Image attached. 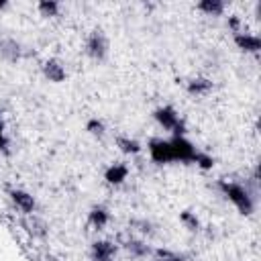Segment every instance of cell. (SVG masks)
<instances>
[{
	"mask_svg": "<svg viewBox=\"0 0 261 261\" xmlns=\"http://www.w3.org/2000/svg\"><path fill=\"white\" fill-rule=\"evenodd\" d=\"M218 188L222 190V194L226 196V200H230L241 214H253L255 210V202H253V196L249 194L247 188H243L241 184H234V181H226V179H220L218 181Z\"/></svg>",
	"mask_w": 261,
	"mask_h": 261,
	"instance_id": "6da1fadb",
	"label": "cell"
},
{
	"mask_svg": "<svg viewBox=\"0 0 261 261\" xmlns=\"http://www.w3.org/2000/svg\"><path fill=\"white\" fill-rule=\"evenodd\" d=\"M153 118L165 128V130H171L173 137L177 135H184L186 126H184V120L179 118V114L175 112L173 106H159L155 112H153Z\"/></svg>",
	"mask_w": 261,
	"mask_h": 261,
	"instance_id": "7a4b0ae2",
	"label": "cell"
},
{
	"mask_svg": "<svg viewBox=\"0 0 261 261\" xmlns=\"http://www.w3.org/2000/svg\"><path fill=\"white\" fill-rule=\"evenodd\" d=\"M169 145H171V157H173V161H181V163H192L194 161V155H196L198 149L184 135H177V137L169 139Z\"/></svg>",
	"mask_w": 261,
	"mask_h": 261,
	"instance_id": "3957f363",
	"label": "cell"
},
{
	"mask_svg": "<svg viewBox=\"0 0 261 261\" xmlns=\"http://www.w3.org/2000/svg\"><path fill=\"white\" fill-rule=\"evenodd\" d=\"M86 53L92 59H104L106 57V53H108V41H106V37L100 31L90 33V37L86 41Z\"/></svg>",
	"mask_w": 261,
	"mask_h": 261,
	"instance_id": "277c9868",
	"label": "cell"
},
{
	"mask_svg": "<svg viewBox=\"0 0 261 261\" xmlns=\"http://www.w3.org/2000/svg\"><path fill=\"white\" fill-rule=\"evenodd\" d=\"M147 149H149V155H151V159L155 163H169V161H173V157H171V145L165 139H153V141H149Z\"/></svg>",
	"mask_w": 261,
	"mask_h": 261,
	"instance_id": "5b68a950",
	"label": "cell"
},
{
	"mask_svg": "<svg viewBox=\"0 0 261 261\" xmlns=\"http://www.w3.org/2000/svg\"><path fill=\"white\" fill-rule=\"evenodd\" d=\"M10 200H12V204L18 208V210H22V212H27V214H33L35 210H37V202H35V198L29 194V192H24V190H10Z\"/></svg>",
	"mask_w": 261,
	"mask_h": 261,
	"instance_id": "8992f818",
	"label": "cell"
},
{
	"mask_svg": "<svg viewBox=\"0 0 261 261\" xmlns=\"http://www.w3.org/2000/svg\"><path fill=\"white\" fill-rule=\"evenodd\" d=\"M43 73H45V77H47L49 82H55V84L63 82L65 75H67L65 67H63V63H61L59 59H47V61L43 63Z\"/></svg>",
	"mask_w": 261,
	"mask_h": 261,
	"instance_id": "52a82bcc",
	"label": "cell"
},
{
	"mask_svg": "<svg viewBox=\"0 0 261 261\" xmlns=\"http://www.w3.org/2000/svg\"><path fill=\"white\" fill-rule=\"evenodd\" d=\"M234 43L245 53H259V49H261L259 37L257 35H251V33H237L234 35Z\"/></svg>",
	"mask_w": 261,
	"mask_h": 261,
	"instance_id": "ba28073f",
	"label": "cell"
},
{
	"mask_svg": "<svg viewBox=\"0 0 261 261\" xmlns=\"http://www.w3.org/2000/svg\"><path fill=\"white\" fill-rule=\"evenodd\" d=\"M126 177H128V165H124V163H112V165L104 171V179H106L110 186H120Z\"/></svg>",
	"mask_w": 261,
	"mask_h": 261,
	"instance_id": "9c48e42d",
	"label": "cell"
},
{
	"mask_svg": "<svg viewBox=\"0 0 261 261\" xmlns=\"http://www.w3.org/2000/svg\"><path fill=\"white\" fill-rule=\"evenodd\" d=\"M116 253V247L110 241H96L92 245V259L94 261H110Z\"/></svg>",
	"mask_w": 261,
	"mask_h": 261,
	"instance_id": "30bf717a",
	"label": "cell"
},
{
	"mask_svg": "<svg viewBox=\"0 0 261 261\" xmlns=\"http://www.w3.org/2000/svg\"><path fill=\"white\" fill-rule=\"evenodd\" d=\"M108 218H110V214H108V210H106L104 206H94V208L90 210V214H88L90 224H92L94 228H98V230L108 224Z\"/></svg>",
	"mask_w": 261,
	"mask_h": 261,
	"instance_id": "8fae6325",
	"label": "cell"
},
{
	"mask_svg": "<svg viewBox=\"0 0 261 261\" xmlns=\"http://www.w3.org/2000/svg\"><path fill=\"white\" fill-rule=\"evenodd\" d=\"M0 53L2 57H6L8 61H16L20 57V45L14 39H6L0 43Z\"/></svg>",
	"mask_w": 261,
	"mask_h": 261,
	"instance_id": "7c38bea8",
	"label": "cell"
},
{
	"mask_svg": "<svg viewBox=\"0 0 261 261\" xmlns=\"http://www.w3.org/2000/svg\"><path fill=\"white\" fill-rule=\"evenodd\" d=\"M210 90H212V82L206 80V77H196V80L188 82V92H190L192 96H204V94H208Z\"/></svg>",
	"mask_w": 261,
	"mask_h": 261,
	"instance_id": "4fadbf2b",
	"label": "cell"
},
{
	"mask_svg": "<svg viewBox=\"0 0 261 261\" xmlns=\"http://www.w3.org/2000/svg\"><path fill=\"white\" fill-rule=\"evenodd\" d=\"M116 147L126 155H139L141 153V143L137 139H130V137H118Z\"/></svg>",
	"mask_w": 261,
	"mask_h": 261,
	"instance_id": "5bb4252c",
	"label": "cell"
},
{
	"mask_svg": "<svg viewBox=\"0 0 261 261\" xmlns=\"http://www.w3.org/2000/svg\"><path fill=\"white\" fill-rule=\"evenodd\" d=\"M198 10H202L208 16H218L224 12V4L220 0H202L198 2Z\"/></svg>",
	"mask_w": 261,
	"mask_h": 261,
	"instance_id": "9a60e30c",
	"label": "cell"
},
{
	"mask_svg": "<svg viewBox=\"0 0 261 261\" xmlns=\"http://www.w3.org/2000/svg\"><path fill=\"white\" fill-rule=\"evenodd\" d=\"M192 163H196L200 169H212L214 167V157L208 155V153H204V151H196Z\"/></svg>",
	"mask_w": 261,
	"mask_h": 261,
	"instance_id": "2e32d148",
	"label": "cell"
},
{
	"mask_svg": "<svg viewBox=\"0 0 261 261\" xmlns=\"http://www.w3.org/2000/svg\"><path fill=\"white\" fill-rule=\"evenodd\" d=\"M37 8H39V12H41L43 16H55V14L59 12V4H57L55 0H41V2L37 4Z\"/></svg>",
	"mask_w": 261,
	"mask_h": 261,
	"instance_id": "e0dca14e",
	"label": "cell"
},
{
	"mask_svg": "<svg viewBox=\"0 0 261 261\" xmlns=\"http://www.w3.org/2000/svg\"><path fill=\"white\" fill-rule=\"evenodd\" d=\"M126 251H128L130 255H135V257H145V255H149V247H147L145 243L133 241V239L126 243Z\"/></svg>",
	"mask_w": 261,
	"mask_h": 261,
	"instance_id": "ac0fdd59",
	"label": "cell"
},
{
	"mask_svg": "<svg viewBox=\"0 0 261 261\" xmlns=\"http://www.w3.org/2000/svg\"><path fill=\"white\" fill-rule=\"evenodd\" d=\"M86 130H88L90 135H94V137H102V135L106 133V124H104L100 118H90V120L86 122Z\"/></svg>",
	"mask_w": 261,
	"mask_h": 261,
	"instance_id": "d6986e66",
	"label": "cell"
},
{
	"mask_svg": "<svg viewBox=\"0 0 261 261\" xmlns=\"http://www.w3.org/2000/svg\"><path fill=\"white\" fill-rule=\"evenodd\" d=\"M179 220L186 224V228H190V230H198L200 228V220H198V216L194 214V212H190V210H184V212H179Z\"/></svg>",
	"mask_w": 261,
	"mask_h": 261,
	"instance_id": "ffe728a7",
	"label": "cell"
},
{
	"mask_svg": "<svg viewBox=\"0 0 261 261\" xmlns=\"http://www.w3.org/2000/svg\"><path fill=\"white\" fill-rule=\"evenodd\" d=\"M155 255H157L159 261H184L181 255H177V253H173V251H167V249H157Z\"/></svg>",
	"mask_w": 261,
	"mask_h": 261,
	"instance_id": "44dd1931",
	"label": "cell"
},
{
	"mask_svg": "<svg viewBox=\"0 0 261 261\" xmlns=\"http://www.w3.org/2000/svg\"><path fill=\"white\" fill-rule=\"evenodd\" d=\"M228 27L234 31V35H237V33H241V29H239V27H241V20H239L237 16H230V18H228Z\"/></svg>",
	"mask_w": 261,
	"mask_h": 261,
	"instance_id": "7402d4cb",
	"label": "cell"
},
{
	"mask_svg": "<svg viewBox=\"0 0 261 261\" xmlns=\"http://www.w3.org/2000/svg\"><path fill=\"white\" fill-rule=\"evenodd\" d=\"M8 145V141H6V137H4V133H2V126H0V149H4Z\"/></svg>",
	"mask_w": 261,
	"mask_h": 261,
	"instance_id": "603a6c76",
	"label": "cell"
},
{
	"mask_svg": "<svg viewBox=\"0 0 261 261\" xmlns=\"http://www.w3.org/2000/svg\"><path fill=\"white\" fill-rule=\"evenodd\" d=\"M4 6H6V2H4V0H0V8H4Z\"/></svg>",
	"mask_w": 261,
	"mask_h": 261,
	"instance_id": "cb8c5ba5",
	"label": "cell"
}]
</instances>
